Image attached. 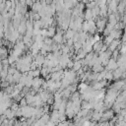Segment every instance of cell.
<instances>
[{
    "label": "cell",
    "mask_w": 126,
    "mask_h": 126,
    "mask_svg": "<svg viewBox=\"0 0 126 126\" xmlns=\"http://www.w3.org/2000/svg\"><path fill=\"white\" fill-rule=\"evenodd\" d=\"M105 66H106V70H109V71H114L115 69L118 68L117 62H116V60L113 59V58H109L108 61H107V64H106Z\"/></svg>",
    "instance_id": "cell-1"
},
{
    "label": "cell",
    "mask_w": 126,
    "mask_h": 126,
    "mask_svg": "<svg viewBox=\"0 0 126 126\" xmlns=\"http://www.w3.org/2000/svg\"><path fill=\"white\" fill-rule=\"evenodd\" d=\"M120 43H121V41H120L119 39H113V40L108 44V49H109L110 51H113V50H115V49L118 48V46L120 45Z\"/></svg>",
    "instance_id": "cell-2"
},
{
    "label": "cell",
    "mask_w": 126,
    "mask_h": 126,
    "mask_svg": "<svg viewBox=\"0 0 126 126\" xmlns=\"http://www.w3.org/2000/svg\"><path fill=\"white\" fill-rule=\"evenodd\" d=\"M31 8H32V12L38 13V12H40V11L42 10L43 6H42V4H41L40 2H33V4L32 5Z\"/></svg>",
    "instance_id": "cell-3"
},
{
    "label": "cell",
    "mask_w": 126,
    "mask_h": 126,
    "mask_svg": "<svg viewBox=\"0 0 126 126\" xmlns=\"http://www.w3.org/2000/svg\"><path fill=\"white\" fill-rule=\"evenodd\" d=\"M125 11H126V9H125V2L123 0H120L118 2V5H117V12L120 15H123Z\"/></svg>",
    "instance_id": "cell-4"
},
{
    "label": "cell",
    "mask_w": 126,
    "mask_h": 126,
    "mask_svg": "<svg viewBox=\"0 0 126 126\" xmlns=\"http://www.w3.org/2000/svg\"><path fill=\"white\" fill-rule=\"evenodd\" d=\"M44 61H45L44 55H42V54H37V55L35 56V61H34V62L37 64V66L42 65V64L44 63Z\"/></svg>",
    "instance_id": "cell-5"
},
{
    "label": "cell",
    "mask_w": 126,
    "mask_h": 126,
    "mask_svg": "<svg viewBox=\"0 0 126 126\" xmlns=\"http://www.w3.org/2000/svg\"><path fill=\"white\" fill-rule=\"evenodd\" d=\"M83 18L85 21H90L93 19V15H92V10L91 9H86V11L83 14Z\"/></svg>",
    "instance_id": "cell-6"
},
{
    "label": "cell",
    "mask_w": 126,
    "mask_h": 126,
    "mask_svg": "<svg viewBox=\"0 0 126 126\" xmlns=\"http://www.w3.org/2000/svg\"><path fill=\"white\" fill-rule=\"evenodd\" d=\"M102 45H103V43H102L100 40H99V41H96V42H94V43L93 44V50L98 52V51H100Z\"/></svg>",
    "instance_id": "cell-7"
},
{
    "label": "cell",
    "mask_w": 126,
    "mask_h": 126,
    "mask_svg": "<svg viewBox=\"0 0 126 126\" xmlns=\"http://www.w3.org/2000/svg\"><path fill=\"white\" fill-rule=\"evenodd\" d=\"M75 31H73V30H67L66 32H65V34H64V38H67V39H69V38H73V36H74V34H75Z\"/></svg>",
    "instance_id": "cell-8"
},
{
    "label": "cell",
    "mask_w": 126,
    "mask_h": 126,
    "mask_svg": "<svg viewBox=\"0 0 126 126\" xmlns=\"http://www.w3.org/2000/svg\"><path fill=\"white\" fill-rule=\"evenodd\" d=\"M72 68H73L74 71H78V70H80V69L82 68V62H81V60H77L76 62H74Z\"/></svg>",
    "instance_id": "cell-9"
},
{
    "label": "cell",
    "mask_w": 126,
    "mask_h": 126,
    "mask_svg": "<svg viewBox=\"0 0 126 126\" xmlns=\"http://www.w3.org/2000/svg\"><path fill=\"white\" fill-rule=\"evenodd\" d=\"M104 79L107 80V81H111V80H113V74H112V71H109V70H106V69H105V76H104Z\"/></svg>",
    "instance_id": "cell-10"
},
{
    "label": "cell",
    "mask_w": 126,
    "mask_h": 126,
    "mask_svg": "<svg viewBox=\"0 0 126 126\" xmlns=\"http://www.w3.org/2000/svg\"><path fill=\"white\" fill-rule=\"evenodd\" d=\"M95 6H97V4H96V2L95 1H92V2H88L87 4H86V8L87 9H94Z\"/></svg>",
    "instance_id": "cell-11"
},
{
    "label": "cell",
    "mask_w": 126,
    "mask_h": 126,
    "mask_svg": "<svg viewBox=\"0 0 126 126\" xmlns=\"http://www.w3.org/2000/svg\"><path fill=\"white\" fill-rule=\"evenodd\" d=\"M82 31L85 32H89V23H88V21H84L83 22V24H82Z\"/></svg>",
    "instance_id": "cell-12"
},
{
    "label": "cell",
    "mask_w": 126,
    "mask_h": 126,
    "mask_svg": "<svg viewBox=\"0 0 126 126\" xmlns=\"http://www.w3.org/2000/svg\"><path fill=\"white\" fill-rule=\"evenodd\" d=\"M33 4L32 0H26V6L27 7H32V5Z\"/></svg>",
    "instance_id": "cell-13"
},
{
    "label": "cell",
    "mask_w": 126,
    "mask_h": 126,
    "mask_svg": "<svg viewBox=\"0 0 126 126\" xmlns=\"http://www.w3.org/2000/svg\"><path fill=\"white\" fill-rule=\"evenodd\" d=\"M92 1H94V0H88V2H92Z\"/></svg>",
    "instance_id": "cell-14"
}]
</instances>
